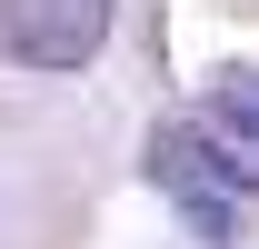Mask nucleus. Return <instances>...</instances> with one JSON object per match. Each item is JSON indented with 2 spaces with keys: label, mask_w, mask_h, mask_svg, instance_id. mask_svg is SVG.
I'll return each instance as SVG.
<instances>
[{
  "label": "nucleus",
  "mask_w": 259,
  "mask_h": 249,
  "mask_svg": "<svg viewBox=\"0 0 259 249\" xmlns=\"http://www.w3.org/2000/svg\"><path fill=\"white\" fill-rule=\"evenodd\" d=\"M209 120H220V140H259V70H229L209 90Z\"/></svg>",
  "instance_id": "obj_3"
},
{
  "label": "nucleus",
  "mask_w": 259,
  "mask_h": 249,
  "mask_svg": "<svg viewBox=\"0 0 259 249\" xmlns=\"http://www.w3.org/2000/svg\"><path fill=\"white\" fill-rule=\"evenodd\" d=\"M150 180L180 199V219H190L199 239H229L239 210H249V159L229 150L209 120H169L160 140H150Z\"/></svg>",
  "instance_id": "obj_1"
},
{
  "label": "nucleus",
  "mask_w": 259,
  "mask_h": 249,
  "mask_svg": "<svg viewBox=\"0 0 259 249\" xmlns=\"http://www.w3.org/2000/svg\"><path fill=\"white\" fill-rule=\"evenodd\" d=\"M0 40L20 70H80L110 40V0H0Z\"/></svg>",
  "instance_id": "obj_2"
}]
</instances>
